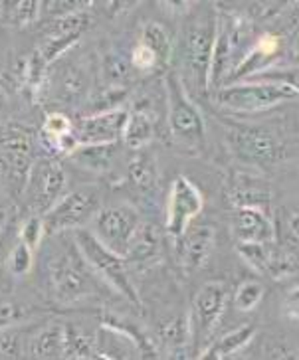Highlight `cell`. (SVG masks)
<instances>
[{"label": "cell", "instance_id": "obj_1", "mask_svg": "<svg viewBox=\"0 0 299 360\" xmlns=\"http://www.w3.org/2000/svg\"><path fill=\"white\" fill-rule=\"evenodd\" d=\"M52 250L44 257V283L52 301L74 305L94 297L101 289V279L87 264L74 236H50Z\"/></svg>", "mask_w": 299, "mask_h": 360}, {"label": "cell", "instance_id": "obj_33", "mask_svg": "<svg viewBox=\"0 0 299 360\" xmlns=\"http://www.w3.org/2000/svg\"><path fill=\"white\" fill-rule=\"evenodd\" d=\"M20 242L28 245L32 252H36L42 245L44 238H46V226H44L42 216H28L20 226Z\"/></svg>", "mask_w": 299, "mask_h": 360}, {"label": "cell", "instance_id": "obj_21", "mask_svg": "<svg viewBox=\"0 0 299 360\" xmlns=\"http://www.w3.org/2000/svg\"><path fill=\"white\" fill-rule=\"evenodd\" d=\"M117 155V143L111 145H79L68 157L74 165L89 172H109Z\"/></svg>", "mask_w": 299, "mask_h": 360}, {"label": "cell", "instance_id": "obj_36", "mask_svg": "<svg viewBox=\"0 0 299 360\" xmlns=\"http://www.w3.org/2000/svg\"><path fill=\"white\" fill-rule=\"evenodd\" d=\"M34 267V252L24 245L22 242L12 248L11 255H8V269L14 277H24L32 271Z\"/></svg>", "mask_w": 299, "mask_h": 360}, {"label": "cell", "instance_id": "obj_31", "mask_svg": "<svg viewBox=\"0 0 299 360\" xmlns=\"http://www.w3.org/2000/svg\"><path fill=\"white\" fill-rule=\"evenodd\" d=\"M6 6L11 12H6L8 22L16 24V26H30L40 18L44 8V2H36V0H22V2H6Z\"/></svg>", "mask_w": 299, "mask_h": 360}, {"label": "cell", "instance_id": "obj_39", "mask_svg": "<svg viewBox=\"0 0 299 360\" xmlns=\"http://www.w3.org/2000/svg\"><path fill=\"white\" fill-rule=\"evenodd\" d=\"M267 360H299V354L289 347L288 342H272L267 349Z\"/></svg>", "mask_w": 299, "mask_h": 360}, {"label": "cell", "instance_id": "obj_16", "mask_svg": "<svg viewBox=\"0 0 299 360\" xmlns=\"http://www.w3.org/2000/svg\"><path fill=\"white\" fill-rule=\"evenodd\" d=\"M232 232L240 244L274 242V226L260 208H236L232 214Z\"/></svg>", "mask_w": 299, "mask_h": 360}, {"label": "cell", "instance_id": "obj_22", "mask_svg": "<svg viewBox=\"0 0 299 360\" xmlns=\"http://www.w3.org/2000/svg\"><path fill=\"white\" fill-rule=\"evenodd\" d=\"M155 137V121L149 111L145 109H133L129 111L125 131H123V143L131 150H141L149 145Z\"/></svg>", "mask_w": 299, "mask_h": 360}, {"label": "cell", "instance_id": "obj_25", "mask_svg": "<svg viewBox=\"0 0 299 360\" xmlns=\"http://www.w3.org/2000/svg\"><path fill=\"white\" fill-rule=\"evenodd\" d=\"M141 44H145L147 48H151L153 52L157 53L160 68L169 65L172 53H174V44L171 42L169 34H167V30L160 24H157V22H147L143 26V32H141Z\"/></svg>", "mask_w": 299, "mask_h": 360}, {"label": "cell", "instance_id": "obj_7", "mask_svg": "<svg viewBox=\"0 0 299 360\" xmlns=\"http://www.w3.org/2000/svg\"><path fill=\"white\" fill-rule=\"evenodd\" d=\"M68 188V174L62 162L52 155L38 157L30 169L24 188V202L34 216H44L58 200H62Z\"/></svg>", "mask_w": 299, "mask_h": 360}, {"label": "cell", "instance_id": "obj_46", "mask_svg": "<svg viewBox=\"0 0 299 360\" xmlns=\"http://www.w3.org/2000/svg\"><path fill=\"white\" fill-rule=\"evenodd\" d=\"M0 180H2V169H0Z\"/></svg>", "mask_w": 299, "mask_h": 360}, {"label": "cell", "instance_id": "obj_11", "mask_svg": "<svg viewBox=\"0 0 299 360\" xmlns=\"http://www.w3.org/2000/svg\"><path fill=\"white\" fill-rule=\"evenodd\" d=\"M204 198L201 191L194 186L193 180L186 176H177L172 182L171 194H169V206H167V232L174 240L184 236L191 228V222L198 214L203 212Z\"/></svg>", "mask_w": 299, "mask_h": 360}, {"label": "cell", "instance_id": "obj_10", "mask_svg": "<svg viewBox=\"0 0 299 360\" xmlns=\"http://www.w3.org/2000/svg\"><path fill=\"white\" fill-rule=\"evenodd\" d=\"M228 301V287L220 281H208L204 283L193 297L191 311H189V327H191V345L201 352L203 342L208 340L212 330L222 317Z\"/></svg>", "mask_w": 299, "mask_h": 360}, {"label": "cell", "instance_id": "obj_8", "mask_svg": "<svg viewBox=\"0 0 299 360\" xmlns=\"http://www.w3.org/2000/svg\"><path fill=\"white\" fill-rule=\"evenodd\" d=\"M99 210H101V196L96 188L84 186V188L68 192L62 200L56 202L42 216L46 238L82 230L89 220L96 218Z\"/></svg>", "mask_w": 299, "mask_h": 360}, {"label": "cell", "instance_id": "obj_24", "mask_svg": "<svg viewBox=\"0 0 299 360\" xmlns=\"http://www.w3.org/2000/svg\"><path fill=\"white\" fill-rule=\"evenodd\" d=\"M96 354V335L75 323H64V360H91Z\"/></svg>", "mask_w": 299, "mask_h": 360}, {"label": "cell", "instance_id": "obj_43", "mask_svg": "<svg viewBox=\"0 0 299 360\" xmlns=\"http://www.w3.org/2000/svg\"><path fill=\"white\" fill-rule=\"evenodd\" d=\"M4 222H6V214L0 210V232H2V226H4Z\"/></svg>", "mask_w": 299, "mask_h": 360}, {"label": "cell", "instance_id": "obj_38", "mask_svg": "<svg viewBox=\"0 0 299 360\" xmlns=\"http://www.w3.org/2000/svg\"><path fill=\"white\" fill-rule=\"evenodd\" d=\"M281 311L288 319L299 321V285L288 289V293L284 297V303H281Z\"/></svg>", "mask_w": 299, "mask_h": 360}, {"label": "cell", "instance_id": "obj_4", "mask_svg": "<svg viewBox=\"0 0 299 360\" xmlns=\"http://www.w3.org/2000/svg\"><path fill=\"white\" fill-rule=\"evenodd\" d=\"M74 240L79 248V252L86 257L87 264L91 265V269L97 274V277L103 283H107V287L117 291L123 299H127L129 303L139 305V295H137V289L129 277V265L125 257L107 250L106 245L101 244L91 233V230H87V228L75 230Z\"/></svg>", "mask_w": 299, "mask_h": 360}, {"label": "cell", "instance_id": "obj_12", "mask_svg": "<svg viewBox=\"0 0 299 360\" xmlns=\"http://www.w3.org/2000/svg\"><path fill=\"white\" fill-rule=\"evenodd\" d=\"M240 159L256 165H272L284 157V148L269 131L260 127H236L228 135Z\"/></svg>", "mask_w": 299, "mask_h": 360}, {"label": "cell", "instance_id": "obj_32", "mask_svg": "<svg viewBox=\"0 0 299 360\" xmlns=\"http://www.w3.org/2000/svg\"><path fill=\"white\" fill-rule=\"evenodd\" d=\"M264 293H266V287L262 285L260 281H244V283H240L234 293L236 311L248 313V311L256 309Z\"/></svg>", "mask_w": 299, "mask_h": 360}, {"label": "cell", "instance_id": "obj_34", "mask_svg": "<svg viewBox=\"0 0 299 360\" xmlns=\"http://www.w3.org/2000/svg\"><path fill=\"white\" fill-rule=\"evenodd\" d=\"M101 74L109 87H121L125 84V77L129 74V68L123 58H119L117 53H106L103 65H101Z\"/></svg>", "mask_w": 299, "mask_h": 360}, {"label": "cell", "instance_id": "obj_14", "mask_svg": "<svg viewBox=\"0 0 299 360\" xmlns=\"http://www.w3.org/2000/svg\"><path fill=\"white\" fill-rule=\"evenodd\" d=\"M228 196L236 208H264L269 198V182L260 174L234 172L228 180Z\"/></svg>", "mask_w": 299, "mask_h": 360}, {"label": "cell", "instance_id": "obj_45", "mask_svg": "<svg viewBox=\"0 0 299 360\" xmlns=\"http://www.w3.org/2000/svg\"><path fill=\"white\" fill-rule=\"evenodd\" d=\"M298 48H299V16H298Z\"/></svg>", "mask_w": 299, "mask_h": 360}, {"label": "cell", "instance_id": "obj_37", "mask_svg": "<svg viewBox=\"0 0 299 360\" xmlns=\"http://www.w3.org/2000/svg\"><path fill=\"white\" fill-rule=\"evenodd\" d=\"M129 62H131V65H133L137 72H141V74H151V72H155V70H159L160 68L157 53L141 42L133 48L131 60H129Z\"/></svg>", "mask_w": 299, "mask_h": 360}, {"label": "cell", "instance_id": "obj_30", "mask_svg": "<svg viewBox=\"0 0 299 360\" xmlns=\"http://www.w3.org/2000/svg\"><path fill=\"white\" fill-rule=\"evenodd\" d=\"M254 335H256V327L248 323V325H242V327L226 333L224 337L216 340L214 345H216V349L220 350L222 356H228V354H234L238 350H242L244 347H248L250 340L254 339Z\"/></svg>", "mask_w": 299, "mask_h": 360}, {"label": "cell", "instance_id": "obj_44", "mask_svg": "<svg viewBox=\"0 0 299 360\" xmlns=\"http://www.w3.org/2000/svg\"><path fill=\"white\" fill-rule=\"evenodd\" d=\"M293 230H295L299 236V218H295V220H293Z\"/></svg>", "mask_w": 299, "mask_h": 360}, {"label": "cell", "instance_id": "obj_29", "mask_svg": "<svg viewBox=\"0 0 299 360\" xmlns=\"http://www.w3.org/2000/svg\"><path fill=\"white\" fill-rule=\"evenodd\" d=\"M32 307L22 305L16 299H8L2 297L0 299V330H8V328H16L22 321L32 317Z\"/></svg>", "mask_w": 299, "mask_h": 360}, {"label": "cell", "instance_id": "obj_28", "mask_svg": "<svg viewBox=\"0 0 299 360\" xmlns=\"http://www.w3.org/2000/svg\"><path fill=\"white\" fill-rule=\"evenodd\" d=\"M74 131V123L68 119V115L60 113V111H53L48 113L44 119V129H42V143L48 145L50 153H53V145L60 141V139L72 133Z\"/></svg>", "mask_w": 299, "mask_h": 360}, {"label": "cell", "instance_id": "obj_23", "mask_svg": "<svg viewBox=\"0 0 299 360\" xmlns=\"http://www.w3.org/2000/svg\"><path fill=\"white\" fill-rule=\"evenodd\" d=\"M279 40L276 36L267 34V36H262L252 48L250 52L246 53V58L240 62V65L232 72V77L240 79V77H246V75H256L262 72V68L266 64V60H269L274 53L278 52Z\"/></svg>", "mask_w": 299, "mask_h": 360}, {"label": "cell", "instance_id": "obj_20", "mask_svg": "<svg viewBox=\"0 0 299 360\" xmlns=\"http://www.w3.org/2000/svg\"><path fill=\"white\" fill-rule=\"evenodd\" d=\"M127 176L133 188H137L141 194H151L157 188L159 169H157V160L147 148H141L129 159Z\"/></svg>", "mask_w": 299, "mask_h": 360}, {"label": "cell", "instance_id": "obj_6", "mask_svg": "<svg viewBox=\"0 0 299 360\" xmlns=\"http://www.w3.org/2000/svg\"><path fill=\"white\" fill-rule=\"evenodd\" d=\"M167 105L172 139L186 148L201 147L204 141V119L179 74L167 75Z\"/></svg>", "mask_w": 299, "mask_h": 360}, {"label": "cell", "instance_id": "obj_19", "mask_svg": "<svg viewBox=\"0 0 299 360\" xmlns=\"http://www.w3.org/2000/svg\"><path fill=\"white\" fill-rule=\"evenodd\" d=\"M160 236L159 230L151 224H143L139 233L129 245L125 262L129 267H149L160 257Z\"/></svg>", "mask_w": 299, "mask_h": 360}, {"label": "cell", "instance_id": "obj_2", "mask_svg": "<svg viewBox=\"0 0 299 360\" xmlns=\"http://www.w3.org/2000/svg\"><path fill=\"white\" fill-rule=\"evenodd\" d=\"M216 34L218 12H214L208 4L203 6V11L193 12L182 26L174 53L179 60V77L189 94L208 91Z\"/></svg>", "mask_w": 299, "mask_h": 360}, {"label": "cell", "instance_id": "obj_26", "mask_svg": "<svg viewBox=\"0 0 299 360\" xmlns=\"http://www.w3.org/2000/svg\"><path fill=\"white\" fill-rule=\"evenodd\" d=\"M159 340L169 350L186 349L191 345V327H189V317L179 315V317L167 321L159 328Z\"/></svg>", "mask_w": 299, "mask_h": 360}, {"label": "cell", "instance_id": "obj_35", "mask_svg": "<svg viewBox=\"0 0 299 360\" xmlns=\"http://www.w3.org/2000/svg\"><path fill=\"white\" fill-rule=\"evenodd\" d=\"M252 82H267V84H279L291 87L299 94V68H281V70H266L252 75Z\"/></svg>", "mask_w": 299, "mask_h": 360}, {"label": "cell", "instance_id": "obj_18", "mask_svg": "<svg viewBox=\"0 0 299 360\" xmlns=\"http://www.w3.org/2000/svg\"><path fill=\"white\" fill-rule=\"evenodd\" d=\"M32 360H64V323L50 321L28 339Z\"/></svg>", "mask_w": 299, "mask_h": 360}, {"label": "cell", "instance_id": "obj_40", "mask_svg": "<svg viewBox=\"0 0 299 360\" xmlns=\"http://www.w3.org/2000/svg\"><path fill=\"white\" fill-rule=\"evenodd\" d=\"M224 356L220 354V350L216 349V345H208L206 349H203L196 354V360H222Z\"/></svg>", "mask_w": 299, "mask_h": 360}, {"label": "cell", "instance_id": "obj_15", "mask_svg": "<svg viewBox=\"0 0 299 360\" xmlns=\"http://www.w3.org/2000/svg\"><path fill=\"white\" fill-rule=\"evenodd\" d=\"M214 245V230L206 224L201 226H191L182 238L177 240V250H179V259L181 265L189 271L201 269L208 255L212 252Z\"/></svg>", "mask_w": 299, "mask_h": 360}, {"label": "cell", "instance_id": "obj_17", "mask_svg": "<svg viewBox=\"0 0 299 360\" xmlns=\"http://www.w3.org/2000/svg\"><path fill=\"white\" fill-rule=\"evenodd\" d=\"M50 91L65 103H77L87 94L89 74L84 64L58 65L56 75L50 77Z\"/></svg>", "mask_w": 299, "mask_h": 360}, {"label": "cell", "instance_id": "obj_41", "mask_svg": "<svg viewBox=\"0 0 299 360\" xmlns=\"http://www.w3.org/2000/svg\"><path fill=\"white\" fill-rule=\"evenodd\" d=\"M167 360H189V354H186V349L169 350V354H167Z\"/></svg>", "mask_w": 299, "mask_h": 360}, {"label": "cell", "instance_id": "obj_13", "mask_svg": "<svg viewBox=\"0 0 299 360\" xmlns=\"http://www.w3.org/2000/svg\"><path fill=\"white\" fill-rule=\"evenodd\" d=\"M127 109H111L103 113H89L74 125L79 145H111L123 137L127 123Z\"/></svg>", "mask_w": 299, "mask_h": 360}, {"label": "cell", "instance_id": "obj_9", "mask_svg": "<svg viewBox=\"0 0 299 360\" xmlns=\"http://www.w3.org/2000/svg\"><path fill=\"white\" fill-rule=\"evenodd\" d=\"M141 226H143L141 216L133 206L113 204V206H103L96 214V218L91 220V233L107 250L125 257L129 245L139 233Z\"/></svg>", "mask_w": 299, "mask_h": 360}, {"label": "cell", "instance_id": "obj_3", "mask_svg": "<svg viewBox=\"0 0 299 360\" xmlns=\"http://www.w3.org/2000/svg\"><path fill=\"white\" fill-rule=\"evenodd\" d=\"M36 137L32 129L20 123H6L0 127V169L2 179L16 196L24 194L30 169L36 162Z\"/></svg>", "mask_w": 299, "mask_h": 360}, {"label": "cell", "instance_id": "obj_27", "mask_svg": "<svg viewBox=\"0 0 299 360\" xmlns=\"http://www.w3.org/2000/svg\"><path fill=\"white\" fill-rule=\"evenodd\" d=\"M238 252L256 271L269 276V267H272V259L276 252L274 242L272 244H240Z\"/></svg>", "mask_w": 299, "mask_h": 360}, {"label": "cell", "instance_id": "obj_42", "mask_svg": "<svg viewBox=\"0 0 299 360\" xmlns=\"http://www.w3.org/2000/svg\"><path fill=\"white\" fill-rule=\"evenodd\" d=\"M91 360H113V359H109V356L101 354V352H96V354H94V359H91Z\"/></svg>", "mask_w": 299, "mask_h": 360}, {"label": "cell", "instance_id": "obj_5", "mask_svg": "<svg viewBox=\"0 0 299 360\" xmlns=\"http://www.w3.org/2000/svg\"><path fill=\"white\" fill-rule=\"evenodd\" d=\"M299 97L291 87L267 82H240V84L220 87L214 94V101L220 107L236 113H257L272 109L278 103Z\"/></svg>", "mask_w": 299, "mask_h": 360}]
</instances>
